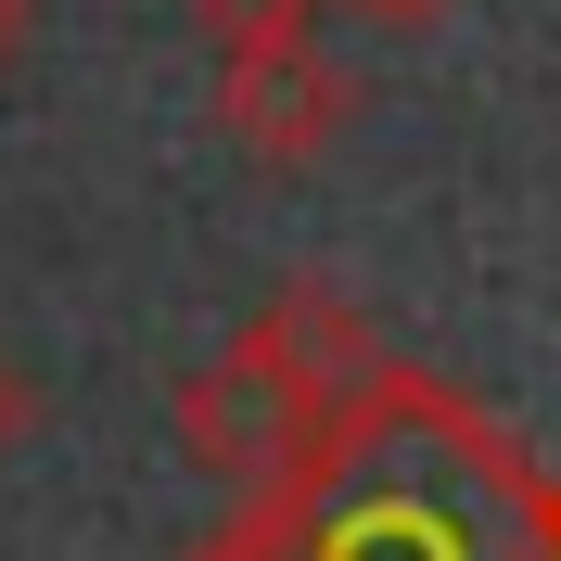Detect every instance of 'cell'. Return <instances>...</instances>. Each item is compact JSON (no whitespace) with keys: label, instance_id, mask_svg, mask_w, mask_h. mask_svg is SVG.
<instances>
[{"label":"cell","instance_id":"obj_1","mask_svg":"<svg viewBox=\"0 0 561 561\" xmlns=\"http://www.w3.org/2000/svg\"><path fill=\"white\" fill-rule=\"evenodd\" d=\"M217 140L243 167H319L357 115V77L319 51L307 26H268V38H217V90H205Z\"/></svg>","mask_w":561,"mask_h":561},{"label":"cell","instance_id":"obj_5","mask_svg":"<svg viewBox=\"0 0 561 561\" xmlns=\"http://www.w3.org/2000/svg\"><path fill=\"white\" fill-rule=\"evenodd\" d=\"M51 421V396H38V370L26 357H0V459H26V434Z\"/></svg>","mask_w":561,"mask_h":561},{"label":"cell","instance_id":"obj_3","mask_svg":"<svg viewBox=\"0 0 561 561\" xmlns=\"http://www.w3.org/2000/svg\"><path fill=\"white\" fill-rule=\"evenodd\" d=\"M255 357H268L280 383L294 396H319V409L345 421L357 396L383 383V332H370V307H345V294H332V280H294V294H268V307H255V332H243Z\"/></svg>","mask_w":561,"mask_h":561},{"label":"cell","instance_id":"obj_7","mask_svg":"<svg viewBox=\"0 0 561 561\" xmlns=\"http://www.w3.org/2000/svg\"><path fill=\"white\" fill-rule=\"evenodd\" d=\"M357 13H383V26H434L447 0H357Z\"/></svg>","mask_w":561,"mask_h":561},{"label":"cell","instance_id":"obj_6","mask_svg":"<svg viewBox=\"0 0 561 561\" xmlns=\"http://www.w3.org/2000/svg\"><path fill=\"white\" fill-rule=\"evenodd\" d=\"M26 38H38V0H0V77L26 65Z\"/></svg>","mask_w":561,"mask_h":561},{"label":"cell","instance_id":"obj_4","mask_svg":"<svg viewBox=\"0 0 561 561\" xmlns=\"http://www.w3.org/2000/svg\"><path fill=\"white\" fill-rule=\"evenodd\" d=\"M319 0H192V26L205 38H268V26H307Z\"/></svg>","mask_w":561,"mask_h":561},{"label":"cell","instance_id":"obj_2","mask_svg":"<svg viewBox=\"0 0 561 561\" xmlns=\"http://www.w3.org/2000/svg\"><path fill=\"white\" fill-rule=\"evenodd\" d=\"M319 434H332V409H319V396H294L255 345L205 357V370L179 383V447H192V472H217L230 497L294 485V472L319 459Z\"/></svg>","mask_w":561,"mask_h":561}]
</instances>
